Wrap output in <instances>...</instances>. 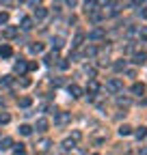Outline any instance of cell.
<instances>
[{
  "mask_svg": "<svg viewBox=\"0 0 147 155\" xmlns=\"http://www.w3.org/2000/svg\"><path fill=\"white\" fill-rule=\"evenodd\" d=\"M30 104H32V99H30V97H22V99H20V106H22V108H28Z\"/></svg>",
  "mask_w": 147,
  "mask_h": 155,
  "instance_id": "ffe728a7",
  "label": "cell"
},
{
  "mask_svg": "<svg viewBox=\"0 0 147 155\" xmlns=\"http://www.w3.org/2000/svg\"><path fill=\"white\" fill-rule=\"evenodd\" d=\"M46 15H48V11H46L43 7H39V9H37V11H35V17H37V19H43Z\"/></svg>",
  "mask_w": 147,
  "mask_h": 155,
  "instance_id": "9a60e30c",
  "label": "cell"
},
{
  "mask_svg": "<svg viewBox=\"0 0 147 155\" xmlns=\"http://www.w3.org/2000/svg\"><path fill=\"white\" fill-rule=\"evenodd\" d=\"M132 63H134V65H145V63H147V54H145V52H136L134 58H132Z\"/></svg>",
  "mask_w": 147,
  "mask_h": 155,
  "instance_id": "3957f363",
  "label": "cell"
},
{
  "mask_svg": "<svg viewBox=\"0 0 147 155\" xmlns=\"http://www.w3.org/2000/svg\"><path fill=\"white\" fill-rule=\"evenodd\" d=\"M37 149H39V151H48V149H50V140H48V138L39 140V142H37Z\"/></svg>",
  "mask_w": 147,
  "mask_h": 155,
  "instance_id": "9c48e42d",
  "label": "cell"
},
{
  "mask_svg": "<svg viewBox=\"0 0 147 155\" xmlns=\"http://www.w3.org/2000/svg\"><path fill=\"white\" fill-rule=\"evenodd\" d=\"M134 136H136V138H138V140H143V138H145V136H147V127H138V129L134 131Z\"/></svg>",
  "mask_w": 147,
  "mask_h": 155,
  "instance_id": "4fadbf2b",
  "label": "cell"
},
{
  "mask_svg": "<svg viewBox=\"0 0 147 155\" xmlns=\"http://www.w3.org/2000/svg\"><path fill=\"white\" fill-rule=\"evenodd\" d=\"M11 54H13L11 45H2V48H0V56H2V58H9Z\"/></svg>",
  "mask_w": 147,
  "mask_h": 155,
  "instance_id": "ba28073f",
  "label": "cell"
},
{
  "mask_svg": "<svg viewBox=\"0 0 147 155\" xmlns=\"http://www.w3.org/2000/svg\"><path fill=\"white\" fill-rule=\"evenodd\" d=\"M80 138H82V134H80L78 129H76V131H74V134H71V140H80Z\"/></svg>",
  "mask_w": 147,
  "mask_h": 155,
  "instance_id": "4316f807",
  "label": "cell"
},
{
  "mask_svg": "<svg viewBox=\"0 0 147 155\" xmlns=\"http://www.w3.org/2000/svg\"><path fill=\"white\" fill-rule=\"evenodd\" d=\"M97 91H100V84H97L95 80H91V82H89V86H87V93L93 95V93H97Z\"/></svg>",
  "mask_w": 147,
  "mask_h": 155,
  "instance_id": "52a82bcc",
  "label": "cell"
},
{
  "mask_svg": "<svg viewBox=\"0 0 147 155\" xmlns=\"http://www.w3.org/2000/svg\"><path fill=\"white\" fill-rule=\"evenodd\" d=\"M119 134H121V136H130V134H132V127H130V125H121V127H119Z\"/></svg>",
  "mask_w": 147,
  "mask_h": 155,
  "instance_id": "e0dca14e",
  "label": "cell"
},
{
  "mask_svg": "<svg viewBox=\"0 0 147 155\" xmlns=\"http://www.w3.org/2000/svg\"><path fill=\"white\" fill-rule=\"evenodd\" d=\"M91 155H97V153H91Z\"/></svg>",
  "mask_w": 147,
  "mask_h": 155,
  "instance_id": "74e56055",
  "label": "cell"
},
{
  "mask_svg": "<svg viewBox=\"0 0 147 155\" xmlns=\"http://www.w3.org/2000/svg\"><path fill=\"white\" fill-rule=\"evenodd\" d=\"M20 134H22V136H30V134H32V127H30V125H20Z\"/></svg>",
  "mask_w": 147,
  "mask_h": 155,
  "instance_id": "5bb4252c",
  "label": "cell"
},
{
  "mask_svg": "<svg viewBox=\"0 0 147 155\" xmlns=\"http://www.w3.org/2000/svg\"><path fill=\"white\" fill-rule=\"evenodd\" d=\"M56 61H59V52H52V54L46 56V63H50V65H54Z\"/></svg>",
  "mask_w": 147,
  "mask_h": 155,
  "instance_id": "30bf717a",
  "label": "cell"
},
{
  "mask_svg": "<svg viewBox=\"0 0 147 155\" xmlns=\"http://www.w3.org/2000/svg\"><path fill=\"white\" fill-rule=\"evenodd\" d=\"M54 121H56L59 125H65V123L71 121V114L69 112H56V114H54Z\"/></svg>",
  "mask_w": 147,
  "mask_h": 155,
  "instance_id": "6da1fadb",
  "label": "cell"
},
{
  "mask_svg": "<svg viewBox=\"0 0 147 155\" xmlns=\"http://www.w3.org/2000/svg\"><path fill=\"white\" fill-rule=\"evenodd\" d=\"M84 54H87V56H95V48H87Z\"/></svg>",
  "mask_w": 147,
  "mask_h": 155,
  "instance_id": "f1b7e54d",
  "label": "cell"
},
{
  "mask_svg": "<svg viewBox=\"0 0 147 155\" xmlns=\"http://www.w3.org/2000/svg\"><path fill=\"white\" fill-rule=\"evenodd\" d=\"M11 144H13V140H11V138H2V140H0V149H2V151L11 149Z\"/></svg>",
  "mask_w": 147,
  "mask_h": 155,
  "instance_id": "8fae6325",
  "label": "cell"
},
{
  "mask_svg": "<svg viewBox=\"0 0 147 155\" xmlns=\"http://www.w3.org/2000/svg\"><path fill=\"white\" fill-rule=\"evenodd\" d=\"M35 127H37V131H46V129H48V121H46V119H37Z\"/></svg>",
  "mask_w": 147,
  "mask_h": 155,
  "instance_id": "8992f818",
  "label": "cell"
},
{
  "mask_svg": "<svg viewBox=\"0 0 147 155\" xmlns=\"http://www.w3.org/2000/svg\"><path fill=\"white\" fill-rule=\"evenodd\" d=\"M30 52L32 54H39V52H43V45L41 43H35V45H30Z\"/></svg>",
  "mask_w": 147,
  "mask_h": 155,
  "instance_id": "d6986e66",
  "label": "cell"
},
{
  "mask_svg": "<svg viewBox=\"0 0 147 155\" xmlns=\"http://www.w3.org/2000/svg\"><path fill=\"white\" fill-rule=\"evenodd\" d=\"M69 95H71V97H82V88H80L78 84H71V86H69Z\"/></svg>",
  "mask_w": 147,
  "mask_h": 155,
  "instance_id": "5b68a950",
  "label": "cell"
},
{
  "mask_svg": "<svg viewBox=\"0 0 147 155\" xmlns=\"http://www.w3.org/2000/svg\"><path fill=\"white\" fill-rule=\"evenodd\" d=\"M143 17H147V5H145V9H143V13H141Z\"/></svg>",
  "mask_w": 147,
  "mask_h": 155,
  "instance_id": "d590c367",
  "label": "cell"
},
{
  "mask_svg": "<svg viewBox=\"0 0 147 155\" xmlns=\"http://www.w3.org/2000/svg\"><path fill=\"white\" fill-rule=\"evenodd\" d=\"M54 48H63V37H54Z\"/></svg>",
  "mask_w": 147,
  "mask_h": 155,
  "instance_id": "603a6c76",
  "label": "cell"
},
{
  "mask_svg": "<svg viewBox=\"0 0 147 155\" xmlns=\"http://www.w3.org/2000/svg\"><path fill=\"white\" fill-rule=\"evenodd\" d=\"M82 39H84V35H82V32H78L76 37H74V43H71V45H74V48H78V45H80V41H82Z\"/></svg>",
  "mask_w": 147,
  "mask_h": 155,
  "instance_id": "ac0fdd59",
  "label": "cell"
},
{
  "mask_svg": "<svg viewBox=\"0 0 147 155\" xmlns=\"http://www.w3.org/2000/svg\"><path fill=\"white\" fill-rule=\"evenodd\" d=\"M15 155H26V153L24 151H15Z\"/></svg>",
  "mask_w": 147,
  "mask_h": 155,
  "instance_id": "8d00e7d4",
  "label": "cell"
},
{
  "mask_svg": "<svg viewBox=\"0 0 147 155\" xmlns=\"http://www.w3.org/2000/svg\"><path fill=\"white\" fill-rule=\"evenodd\" d=\"M9 22V13H0V24H7Z\"/></svg>",
  "mask_w": 147,
  "mask_h": 155,
  "instance_id": "d4e9b609",
  "label": "cell"
},
{
  "mask_svg": "<svg viewBox=\"0 0 147 155\" xmlns=\"http://www.w3.org/2000/svg\"><path fill=\"white\" fill-rule=\"evenodd\" d=\"M138 155H147V149H141V151H138Z\"/></svg>",
  "mask_w": 147,
  "mask_h": 155,
  "instance_id": "e575fe53",
  "label": "cell"
},
{
  "mask_svg": "<svg viewBox=\"0 0 147 155\" xmlns=\"http://www.w3.org/2000/svg\"><path fill=\"white\" fill-rule=\"evenodd\" d=\"M102 37H104V30L102 28H95V30L89 32V39H93V41H97V39H102Z\"/></svg>",
  "mask_w": 147,
  "mask_h": 155,
  "instance_id": "277c9868",
  "label": "cell"
},
{
  "mask_svg": "<svg viewBox=\"0 0 147 155\" xmlns=\"http://www.w3.org/2000/svg\"><path fill=\"white\" fill-rule=\"evenodd\" d=\"M132 93H134V95H143V93H145V84H138V82H136V84L132 86Z\"/></svg>",
  "mask_w": 147,
  "mask_h": 155,
  "instance_id": "7c38bea8",
  "label": "cell"
},
{
  "mask_svg": "<svg viewBox=\"0 0 147 155\" xmlns=\"http://www.w3.org/2000/svg\"><path fill=\"white\" fill-rule=\"evenodd\" d=\"M59 67H61V69H67V67H69V63H67V61H63V63H59Z\"/></svg>",
  "mask_w": 147,
  "mask_h": 155,
  "instance_id": "1f68e13d",
  "label": "cell"
},
{
  "mask_svg": "<svg viewBox=\"0 0 147 155\" xmlns=\"http://www.w3.org/2000/svg\"><path fill=\"white\" fill-rule=\"evenodd\" d=\"M26 67H28V65H26L24 61H20V63H17V65H15V71H24Z\"/></svg>",
  "mask_w": 147,
  "mask_h": 155,
  "instance_id": "cb8c5ba5",
  "label": "cell"
},
{
  "mask_svg": "<svg viewBox=\"0 0 147 155\" xmlns=\"http://www.w3.org/2000/svg\"><path fill=\"white\" fill-rule=\"evenodd\" d=\"M63 149H67V151L74 149V140H65V142H63Z\"/></svg>",
  "mask_w": 147,
  "mask_h": 155,
  "instance_id": "484cf974",
  "label": "cell"
},
{
  "mask_svg": "<svg viewBox=\"0 0 147 155\" xmlns=\"http://www.w3.org/2000/svg\"><path fill=\"white\" fill-rule=\"evenodd\" d=\"M115 69H117V71H121V69H125V61H123V63H121V61H119V63H115Z\"/></svg>",
  "mask_w": 147,
  "mask_h": 155,
  "instance_id": "83f0119b",
  "label": "cell"
},
{
  "mask_svg": "<svg viewBox=\"0 0 147 155\" xmlns=\"http://www.w3.org/2000/svg\"><path fill=\"white\" fill-rule=\"evenodd\" d=\"M145 0H132V7H138V5H143Z\"/></svg>",
  "mask_w": 147,
  "mask_h": 155,
  "instance_id": "d6a6232c",
  "label": "cell"
},
{
  "mask_svg": "<svg viewBox=\"0 0 147 155\" xmlns=\"http://www.w3.org/2000/svg\"><path fill=\"white\" fill-rule=\"evenodd\" d=\"M9 121H11V116L7 112H0V123H9Z\"/></svg>",
  "mask_w": 147,
  "mask_h": 155,
  "instance_id": "7402d4cb",
  "label": "cell"
},
{
  "mask_svg": "<svg viewBox=\"0 0 147 155\" xmlns=\"http://www.w3.org/2000/svg\"><path fill=\"white\" fill-rule=\"evenodd\" d=\"M106 88H108V91H115V93H117V91H121V88H123V82L119 80V78H113V80H110V82L106 84Z\"/></svg>",
  "mask_w": 147,
  "mask_h": 155,
  "instance_id": "7a4b0ae2",
  "label": "cell"
},
{
  "mask_svg": "<svg viewBox=\"0 0 147 155\" xmlns=\"http://www.w3.org/2000/svg\"><path fill=\"white\" fill-rule=\"evenodd\" d=\"M65 2H67L69 7H74V5H76V0H65Z\"/></svg>",
  "mask_w": 147,
  "mask_h": 155,
  "instance_id": "836d02e7",
  "label": "cell"
},
{
  "mask_svg": "<svg viewBox=\"0 0 147 155\" xmlns=\"http://www.w3.org/2000/svg\"><path fill=\"white\" fill-rule=\"evenodd\" d=\"M138 35H141L143 39H147V28H141V30H138Z\"/></svg>",
  "mask_w": 147,
  "mask_h": 155,
  "instance_id": "4dcf8cb0",
  "label": "cell"
},
{
  "mask_svg": "<svg viewBox=\"0 0 147 155\" xmlns=\"http://www.w3.org/2000/svg\"><path fill=\"white\" fill-rule=\"evenodd\" d=\"M22 28H24V30H30V28H32V19H30V17H24V19H22Z\"/></svg>",
  "mask_w": 147,
  "mask_h": 155,
  "instance_id": "2e32d148",
  "label": "cell"
},
{
  "mask_svg": "<svg viewBox=\"0 0 147 155\" xmlns=\"http://www.w3.org/2000/svg\"><path fill=\"white\" fill-rule=\"evenodd\" d=\"M15 35H17V28H13V26L5 30V37H15Z\"/></svg>",
  "mask_w": 147,
  "mask_h": 155,
  "instance_id": "44dd1931",
  "label": "cell"
},
{
  "mask_svg": "<svg viewBox=\"0 0 147 155\" xmlns=\"http://www.w3.org/2000/svg\"><path fill=\"white\" fill-rule=\"evenodd\" d=\"M110 0H95V7H104V5H108Z\"/></svg>",
  "mask_w": 147,
  "mask_h": 155,
  "instance_id": "f546056e",
  "label": "cell"
}]
</instances>
